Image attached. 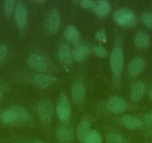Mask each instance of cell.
Masks as SVG:
<instances>
[{
  "label": "cell",
  "mask_w": 152,
  "mask_h": 143,
  "mask_svg": "<svg viewBox=\"0 0 152 143\" xmlns=\"http://www.w3.org/2000/svg\"><path fill=\"white\" fill-rule=\"evenodd\" d=\"M8 53V48L6 45H0V63L5 59Z\"/></svg>",
  "instance_id": "f1b7e54d"
},
{
  "label": "cell",
  "mask_w": 152,
  "mask_h": 143,
  "mask_svg": "<svg viewBox=\"0 0 152 143\" xmlns=\"http://www.w3.org/2000/svg\"><path fill=\"white\" fill-rule=\"evenodd\" d=\"M144 123L146 126L149 128H152V112L148 113L144 116Z\"/></svg>",
  "instance_id": "4dcf8cb0"
},
{
  "label": "cell",
  "mask_w": 152,
  "mask_h": 143,
  "mask_svg": "<svg viewBox=\"0 0 152 143\" xmlns=\"http://www.w3.org/2000/svg\"><path fill=\"white\" fill-rule=\"evenodd\" d=\"M96 39L99 42H106L107 41V34L104 29L99 30L96 34Z\"/></svg>",
  "instance_id": "83f0119b"
},
{
  "label": "cell",
  "mask_w": 152,
  "mask_h": 143,
  "mask_svg": "<svg viewBox=\"0 0 152 143\" xmlns=\"http://www.w3.org/2000/svg\"><path fill=\"white\" fill-rule=\"evenodd\" d=\"M2 91L0 90V99H1V98H2Z\"/></svg>",
  "instance_id": "836d02e7"
},
{
  "label": "cell",
  "mask_w": 152,
  "mask_h": 143,
  "mask_svg": "<svg viewBox=\"0 0 152 143\" xmlns=\"http://www.w3.org/2000/svg\"><path fill=\"white\" fill-rule=\"evenodd\" d=\"M91 53V49L87 43H80L72 51V58L76 61H84Z\"/></svg>",
  "instance_id": "7c38bea8"
},
{
  "label": "cell",
  "mask_w": 152,
  "mask_h": 143,
  "mask_svg": "<svg viewBox=\"0 0 152 143\" xmlns=\"http://www.w3.org/2000/svg\"><path fill=\"white\" fill-rule=\"evenodd\" d=\"M142 22L148 28L152 29V13L145 12L142 15Z\"/></svg>",
  "instance_id": "484cf974"
},
{
  "label": "cell",
  "mask_w": 152,
  "mask_h": 143,
  "mask_svg": "<svg viewBox=\"0 0 152 143\" xmlns=\"http://www.w3.org/2000/svg\"><path fill=\"white\" fill-rule=\"evenodd\" d=\"M37 113L42 122L45 124L50 123L53 117V104L46 99L40 101L37 104Z\"/></svg>",
  "instance_id": "7a4b0ae2"
},
{
  "label": "cell",
  "mask_w": 152,
  "mask_h": 143,
  "mask_svg": "<svg viewBox=\"0 0 152 143\" xmlns=\"http://www.w3.org/2000/svg\"><path fill=\"white\" fill-rule=\"evenodd\" d=\"M14 113L16 122H27L31 120V116L27 110L20 105H14L10 107Z\"/></svg>",
  "instance_id": "4fadbf2b"
},
{
  "label": "cell",
  "mask_w": 152,
  "mask_h": 143,
  "mask_svg": "<svg viewBox=\"0 0 152 143\" xmlns=\"http://www.w3.org/2000/svg\"><path fill=\"white\" fill-rule=\"evenodd\" d=\"M90 131V122L87 119H81V122H79L77 128V131H76V134H77V137H78V140L81 142V143H84L85 137L88 134V133Z\"/></svg>",
  "instance_id": "e0dca14e"
},
{
  "label": "cell",
  "mask_w": 152,
  "mask_h": 143,
  "mask_svg": "<svg viewBox=\"0 0 152 143\" xmlns=\"http://www.w3.org/2000/svg\"><path fill=\"white\" fill-rule=\"evenodd\" d=\"M64 37L67 41L70 42L71 43H78L81 38L79 31L75 26L72 25H69L66 28L65 32H64Z\"/></svg>",
  "instance_id": "2e32d148"
},
{
  "label": "cell",
  "mask_w": 152,
  "mask_h": 143,
  "mask_svg": "<svg viewBox=\"0 0 152 143\" xmlns=\"http://www.w3.org/2000/svg\"><path fill=\"white\" fill-rule=\"evenodd\" d=\"M149 97H150V98L152 100V88L151 89L150 93H149Z\"/></svg>",
  "instance_id": "d6a6232c"
},
{
  "label": "cell",
  "mask_w": 152,
  "mask_h": 143,
  "mask_svg": "<svg viewBox=\"0 0 152 143\" xmlns=\"http://www.w3.org/2000/svg\"><path fill=\"white\" fill-rule=\"evenodd\" d=\"M4 14L6 17H11L15 11L16 2L14 0H5L3 4Z\"/></svg>",
  "instance_id": "cb8c5ba5"
},
{
  "label": "cell",
  "mask_w": 152,
  "mask_h": 143,
  "mask_svg": "<svg viewBox=\"0 0 152 143\" xmlns=\"http://www.w3.org/2000/svg\"><path fill=\"white\" fill-rule=\"evenodd\" d=\"M34 143H47L46 142H43V141H40V140H37V141H35Z\"/></svg>",
  "instance_id": "1f68e13d"
},
{
  "label": "cell",
  "mask_w": 152,
  "mask_h": 143,
  "mask_svg": "<svg viewBox=\"0 0 152 143\" xmlns=\"http://www.w3.org/2000/svg\"><path fill=\"white\" fill-rule=\"evenodd\" d=\"M58 56L65 64H69L72 61V51L69 44H62L58 50Z\"/></svg>",
  "instance_id": "ffe728a7"
},
{
  "label": "cell",
  "mask_w": 152,
  "mask_h": 143,
  "mask_svg": "<svg viewBox=\"0 0 152 143\" xmlns=\"http://www.w3.org/2000/svg\"><path fill=\"white\" fill-rule=\"evenodd\" d=\"M107 107L109 110L114 113H124L126 110V102L122 98L114 96L110 98L108 101Z\"/></svg>",
  "instance_id": "ba28073f"
},
{
  "label": "cell",
  "mask_w": 152,
  "mask_h": 143,
  "mask_svg": "<svg viewBox=\"0 0 152 143\" xmlns=\"http://www.w3.org/2000/svg\"><path fill=\"white\" fill-rule=\"evenodd\" d=\"M106 142L107 143H124L122 136L118 134H112V133L107 134Z\"/></svg>",
  "instance_id": "d4e9b609"
},
{
  "label": "cell",
  "mask_w": 152,
  "mask_h": 143,
  "mask_svg": "<svg viewBox=\"0 0 152 143\" xmlns=\"http://www.w3.org/2000/svg\"><path fill=\"white\" fill-rule=\"evenodd\" d=\"M93 51H94L96 56L99 57V58H104L107 55V51L102 46H97L94 47Z\"/></svg>",
  "instance_id": "4316f807"
},
{
  "label": "cell",
  "mask_w": 152,
  "mask_h": 143,
  "mask_svg": "<svg viewBox=\"0 0 152 143\" xmlns=\"http://www.w3.org/2000/svg\"><path fill=\"white\" fill-rule=\"evenodd\" d=\"M93 10L100 17H106L111 11L110 4L107 0H99L94 2Z\"/></svg>",
  "instance_id": "5bb4252c"
},
{
  "label": "cell",
  "mask_w": 152,
  "mask_h": 143,
  "mask_svg": "<svg viewBox=\"0 0 152 143\" xmlns=\"http://www.w3.org/2000/svg\"><path fill=\"white\" fill-rule=\"evenodd\" d=\"M151 136H152V133H151Z\"/></svg>",
  "instance_id": "e575fe53"
},
{
  "label": "cell",
  "mask_w": 152,
  "mask_h": 143,
  "mask_svg": "<svg viewBox=\"0 0 152 143\" xmlns=\"http://www.w3.org/2000/svg\"><path fill=\"white\" fill-rule=\"evenodd\" d=\"M56 136L61 142H69L73 139L74 131L71 127L68 126L64 123V125H61L57 128Z\"/></svg>",
  "instance_id": "30bf717a"
},
{
  "label": "cell",
  "mask_w": 152,
  "mask_h": 143,
  "mask_svg": "<svg viewBox=\"0 0 152 143\" xmlns=\"http://www.w3.org/2000/svg\"><path fill=\"white\" fill-rule=\"evenodd\" d=\"M56 112L58 118L66 124L71 117V105L69 100L66 95H62L58 101Z\"/></svg>",
  "instance_id": "277c9868"
},
{
  "label": "cell",
  "mask_w": 152,
  "mask_h": 143,
  "mask_svg": "<svg viewBox=\"0 0 152 143\" xmlns=\"http://www.w3.org/2000/svg\"><path fill=\"white\" fill-rule=\"evenodd\" d=\"M145 67V61L141 58H135L128 65V73L131 76H137Z\"/></svg>",
  "instance_id": "9a60e30c"
},
{
  "label": "cell",
  "mask_w": 152,
  "mask_h": 143,
  "mask_svg": "<svg viewBox=\"0 0 152 143\" xmlns=\"http://www.w3.org/2000/svg\"><path fill=\"white\" fill-rule=\"evenodd\" d=\"M145 92V85L142 81L134 83L131 87V98L134 101H140L142 98Z\"/></svg>",
  "instance_id": "d6986e66"
},
{
  "label": "cell",
  "mask_w": 152,
  "mask_h": 143,
  "mask_svg": "<svg viewBox=\"0 0 152 143\" xmlns=\"http://www.w3.org/2000/svg\"><path fill=\"white\" fill-rule=\"evenodd\" d=\"M84 143H102V136L96 130H92L85 137Z\"/></svg>",
  "instance_id": "7402d4cb"
},
{
  "label": "cell",
  "mask_w": 152,
  "mask_h": 143,
  "mask_svg": "<svg viewBox=\"0 0 152 143\" xmlns=\"http://www.w3.org/2000/svg\"><path fill=\"white\" fill-rule=\"evenodd\" d=\"M114 20L122 26L131 27L137 22L136 15L131 10L128 8H119L113 14Z\"/></svg>",
  "instance_id": "6da1fadb"
},
{
  "label": "cell",
  "mask_w": 152,
  "mask_h": 143,
  "mask_svg": "<svg viewBox=\"0 0 152 143\" xmlns=\"http://www.w3.org/2000/svg\"><path fill=\"white\" fill-rule=\"evenodd\" d=\"M0 121L5 125H11V124L15 123V118H14V113L11 111V109L9 108L2 112L0 116Z\"/></svg>",
  "instance_id": "603a6c76"
},
{
  "label": "cell",
  "mask_w": 152,
  "mask_h": 143,
  "mask_svg": "<svg viewBox=\"0 0 152 143\" xmlns=\"http://www.w3.org/2000/svg\"><path fill=\"white\" fill-rule=\"evenodd\" d=\"M122 124L128 130H134L140 128L142 125V122L138 118L131 115H125L121 119Z\"/></svg>",
  "instance_id": "ac0fdd59"
},
{
  "label": "cell",
  "mask_w": 152,
  "mask_h": 143,
  "mask_svg": "<svg viewBox=\"0 0 152 143\" xmlns=\"http://www.w3.org/2000/svg\"><path fill=\"white\" fill-rule=\"evenodd\" d=\"M80 5L81 8L85 9H93L94 2L92 0H82L80 2Z\"/></svg>",
  "instance_id": "f546056e"
},
{
  "label": "cell",
  "mask_w": 152,
  "mask_h": 143,
  "mask_svg": "<svg viewBox=\"0 0 152 143\" xmlns=\"http://www.w3.org/2000/svg\"><path fill=\"white\" fill-rule=\"evenodd\" d=\"M57 81V78L49 74H38L34 78V84L40 89H46Z\"/></svg>",
  "instance_id": "9c48e42d"
},
{
  "label": "cell",
  "mask_w": 152,
  "mask_h": 143,
  "mask_svg": "<svg viewBox=\"0 0 152 143\" xmlns=\"http://www.w3.org/2000/svg\"><path fill=\"white\" fill-rule=\"evenodd\" d=\"M110 64L114 75H120L124 65V55L122 49L119 46L114 47L113 49L111 51L110 56Z\"/></svg>",
  "instance_id": "3957f363"
},
{
  "label": "cell",
  "mask_w": 152,
  "mask_h": 143,
  "mask_svg": "<svg viewBox=\"0 0 152 143\" xmlns=\"http://www.w3.org/2000/svg\"><path fill=\"white\" fill-rule=\"evenodd\" d=\"M134 43L136 46L140 49H145L150 44V37L145 32H139L136 35L134 39Z\"/></svg>",
  "instance_id": "44dd1931"
},
{
  "label": "cell",
  "mask_w": 152,
  "mask_h": 143,
  "mask_svg": "<svg viewBox=\"0 0 152 143\" xmlns=\"http://www.w3.org/2000/svg\"><path fill=\"white\" fill-rule=\"evenodd\" d=\"M85 96V87L82 81H77L72 88V99L75 104H80Z\"/></svg>",
  "instance_id": "8fae6325"
},
{
  "label": "cell",
  "mask_w": 152,
  "mask_h": 143,
  "mask_svg": "<svg viewBox=\"0 0 152 143\" xmlns=\"http://www.w3.org/2000/svg\"><path fill=\"white\" fill-rule=\"evenodd\" d=\"M28 64L32 69L43 72L48 69V63L46 60L36 53H32L28 58Z\"/></svg>",
  "instance_id": "8992f818"
},
{
  "label": "cell",
  "mask_w": 152,
  "mask_h": 143,
  "mask_svg": "<svg viewBox=\"0 0 152 143\" xmlns=\"http://www.w3.org/2000/svg\"><path fill=\"white\" fill-rule=\"evenodd\" d=\"M61 26V15L58 9L55 8L49 12L46 21V28L51 34H55L59 30Z\"/></svg>",
  "instance_id": "5b68a950"
},
{
  "label": "cell",
  "mask_w": 152,
  "mask_h": 143,
  "mask_svg": "<svg viewBox=\"0 0 152 143\" xmlns=\"http://www.w3.org/2000/svg\"><path fill=\"white\" fill-rule=\"evenodd\" d=\"M14 17L17 26L20 28H24L27 23V8L23 2H19L16 5Z\"/></svg>",
  "instance_id": "52a82bcc"
}]
</instances>
